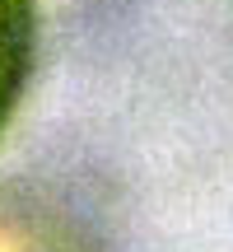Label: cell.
I'll return each instance as SVG.
<instances>
[{
	"mask_svg": "<svg viewBox=\"0 0 233 252\" xmlns=\"http://www.w3.org/2000/svg\"><path fill=\"white\" fill-rule=\"evenodd\" d=\"M37 0H0V131L9 126L33 75Z\"/></svg>",
	"mask_w": 233,
	"mask_h": 252,
	"instance_id": "cell-1",
	"label": "cell"
},
{
	"mask_svg": "<svg viewBox=\"0 0 233 252\" xmlns=\"http://www.w3.org/2000/svg\"><path fill=\"white\" fill-rule=\"evenodd\" d=\"M0 252H75V243L24 206H0Z\"/></svg>",
	"mask_w": 233,
	"mask_h": 252,
	"instance_id": "cell-2",
	"label": "cell"
}]
</instances>
